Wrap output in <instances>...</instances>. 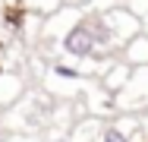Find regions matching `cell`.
I'll return each mask as SVG.
<instances>
[{"label":"cell","instance_id":"cell-6","mask_svg":"<svg viewBox=\"0 0 148 142\" xmlns=\"http://www.w3.org/2000/svg\"><path fill=\"white\" fill-rule=\"evenodd\" d=\"M123 63H129L132 70L148 66V35H136V38L123 48Z\"/></svg>","mask_w":148,"mask_h":142},{"label":"cell","instance_id":"cell-5","mask_svg":"<svg viewBox=\"0 0 148 142\" xmlns=\"http://www.w3.org/2000/svg\"><path fill=\"white\" fill-rule=\"evenodd\" d=\"M101 130H104V123H101V117H79V120H73V130H69V136L66 142H98L101 139Z\"/></svg>","mask_w":148,"mask_h":142},{"label":"cell","instance_id":"cell-1","mask_svg":"<svg viewBox=\"0 0 148 142\" xmlns=\"http://www.w3.org/2000/svg\"><path fill=\"white\" fill-rule=\"evenodd\" d=\"M57 48H60V54L66 57L69 63H76V66L98 60L101 51H98V41H95V28H91L88 13H85L82 19H76V22L57 38Z\"/></svg>","mask_w":148,"mask_h":142},{"label":"cell","instance_id":"cell-3","mask_svg":"<svg viewBox=\"0 0 148 142\" xmlns=\"http://www.w3.org/2000/svg\"><path fill=\"white\" fill-rule=\"evenodd\" d=\"M98 16H101V22L107 26V32L114 35L117 48H126L136 35H142V19H139V16H132L126 6H114V10L98 13Z\"/></svg>","mask_w":148,"mask_h":142},{"label":"cell","instance_id":"cell-8","mask_svg":"<svg viewBox=\"0 0 148 142\" xmlns=\"http://www.w3.org/2000/svg\"><path fill=\"white\" fill-rule=\"evenodd\" d=\"M0 142H13V136H10V133H3V136H0Z\"/></svg>","mask_w":148,"mask_h":142},{"label":"cell","instance_id":"cell-2","mask_svg":"<svg viewBox=\"0 0 148 142\" xmlns=\"http://www.w3.org/2000/svg\"><path fill=\"white\" fill-rule=\"evenodd\" d=\"M114 108H117L120 114H132V111L148 108V66L132 70L129 82L123 85V92L114 98Z\"/></svg>","mask_w":148,"mask_h":142},{"label":"cell","instance_id":"cell-9","mask_svg":"<svg viewBox=\"0 0 148 142\" xmlns=\"http://www.w3.org/2000/svg\"><path fill=\"white\" fill-rule=\"evenodd\" d=\"M3 10H6V3H3V0H0V19H3Z\"/></svg>","mask_w":148,"mask_h":142},{"label":"cell","instance_id":"cell-4","mask_svg":"<svg viewBox=\"0 0 148 142\" xmlns=\"http://www.w3.org/2000/svg\"><path fill=\"white\" fill-rule=\"evenodd\" d=\"M25 76L22 73H16V70H6V73H0V108H16L22 98H25Z\"/></svg>","mask_w":148,"mask_h":142},{"label":"cell","instance_id":"cell-7","mask_svg":"<svg viewBox=\"0 0 148 142\" xmlns=\"http://www.w3.org/2000/svg\"><path fill=\"white\" fill-rule=\"evenodd\" d=\"M123 6H126L132 16H139V19H148V0H123Z\"/></svg>","mask_w":148,"mask_h":142}]
</instances>
